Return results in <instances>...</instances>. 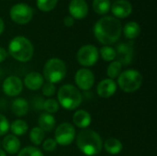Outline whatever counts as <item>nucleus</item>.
Wrapping results in <instances>:
<instances>
[{"instance_id":"nucleus-1","label":"nucleus","mask_w":157,"mask_h":156,"mask_svg":"<svg viewBox=\"0 0 157 156\" xmlns=\"http://www.w3.org/2000/svg\"><path fill=\"white\" fill-rule=\"evenodd\" d=\"M121 21L111 16L100 18L94 26V34L96 39L105 46L111 45L119 40L121 34Z\"/></svg>"},{"instance_id":"nucleus-2","label":"nucleus","mask_w":157,"mask_h":156,"mask_svg":"<svg viewBox=\"0 0 157 156\" xmlns=\"http://www.w3.org/2000/svg\"><path fill=\"white\" fill-rule=\"evenodd\" d=\"M76 145L85 155L96 156L103 148V141L95 131L85 129L77 134Z\"/></svg>"},{"instance_id":"nucleus-3","label":"nucleus","mask_w":157,"mask_h":156,"mask_svg":"<svg viewBox=\"0 0 157 156\" xmlns=\"http://www.w3.org/2000/svg\"><path fill=\"white\" fill-rule=\"evenodd\" d=\"M8 52L15 60L26 63L30 61L33 57L34 48L29 40L23 36H17L9 42Z\"/></svg>"},{"instance_id":"nucleus-4","label":"nucleus","mask_w":157,"mask_h":156,"mask_svg":"<svg viewBox=\"0 0 157 156\" xmlns=\"http://www.w3.org/2000/svg\"><path fill=\"white\" fill-rule=\"evenodd\" d=\"M58 103L68 110L76 109L83 101L80 90L73 85H63L57 93Z\"/></svg>"},{"instance_id":"nucleus-5","label":"nucleus","mask_w":157,"mask_h":156,"mask_svg":"<svg viewBox=\"0 0 157 156\" xmlns=\"http://www.w3.org/2000/svg\"><path fill=\"white\" fill-rule=\"evenodd\" d=\"M66 65L59 58H52L46 62L43 67V78L52 84L60 83L66 75Z\"/></svg>"},{"instance_id":"nucleus-6","label":"nucleus","mask_w":157,"mask_h":156,"mask_svg":"<svg viewBox=\"0 0 157 156\" xmlns=\"http://www.w3.org/2000/svg\"><path fill=\"white\" fill-rule=\"evenodd\" d=\"M143 75L142 74L134 69H128L118 77V86L121 89L126 93H133L140 89L143 85Z\"/></svg>"},{"instance_id":"nucleus-7","label":"nucleus","mask_w":157,"mask_h":156,"mask_svg":"<svg viewBox=\"0 0 157 156\" xmlns=\"http://www.w3.org/2000/svg\"><path fill=\"white\" fill-rule=\"evenodd\" d=\"M75 129L71 123L63 122L60 124L54 132V140L57 144L62 146H67L71 144L75 139Z\"/></svg>"},{"instance_id":"nucleus-8","label":"nucleus","mask_w":157,"mask_h":156,"mask_svg":"<svg viewBox=\"0 0 157 156\" xmlns=\"http://www.w3.org/2000/svg\"><path fill=\"white\" fill-rule=\"evenodd\" d=\"M11 19L20 25L29 23L33 17V9L27 4L19 3L14 5L9 12Z\"/></svg>"},{"instance_id":"nucleus-9","label":"nucleus","mask_w":157,"mask_h":156,"mask_svg":"<svg viewBox=\"0 0 157 156\" xmlns=\"http://www.w3.org/2000/svg\"><path fill=\"white\" fill-rule=\"evenodd\" d=\"M76 59L82 66L90 67L98 60V50L96 46L91 44L82 46L77 51Z\"/></svg>"},{"instance_id":"nucleus-10","label":"nucleus","mask_w":157,"mask_h":156,"mask_svg":"<svg viewBox=\"0 0 157 156\" xmlns=\"http://www.w3.org/2000/svg\"><path fill=\"white\" fill-rule=\"evenodd\" d=\"M75 82L78 89L89 90L95 83V75L93 72L87 68L79 69L75 75Z\"/></svg>"},{"instance_id":"nucleus-11","label":"nucleus","mask_w":157,"mask_h":156,"mask_svg":"<svg viewBox=\"0 0 157 156\" xmlns=\"http://www.w3.org/2000/svg\"><path fill=\"white\" fill-rule=\"evenodd\" d=\"M23 89V82L21 79L15 75H10L6 77L2 85L3 92L8 97L18 96Z\"/></svg>"},{"instance_id":"nucleus-12","label":"nucleus","mask_w":157,"mask_h":156,"mask_svg":"<svg viewBox=\"0 0 157 156\" xmlns=\"http://www.w3.org/2000/svg\"><path fill=\"white\" fill-rule=\"evenodd\" d=\"M116 58L121 65H129L132 62L133 58V46L132 42L121 43L116 48Z\"/></svg>"},{"instance_id":"nucleus-13","label":"nucleus","mask_w":157,"mask_h":156,"mask_svg":"<svg viewBox=\"0 0 157 156\" xmlns=\"http://www.w3.org/2000/svg\"><path fill=\"white\" fill-rule=\"evenodd\" d=\"M68 8L74 19H82L88 13V6L85 0H72Z\"/></svg>"},{"instance_id":"nucleus-14","label":"nucleus","mask_w":157,"mask_h":156,"mask_svg":"<svg viewBox=\"0 0 157 156\" xmlns=\"http://www.w3.org/2000/svg\"><path fill=\"white\" fill-rule=\"evenodd\" d=\"M117 91V84L114 80L107 78L101 80L97 86V93L102 98L111 97Z\"/></svg>"},{"instance_id":"nucleus-15","label":"nucleus","mask_w":157,"mask_h":156,"mask_svg":"<svg viewBox=\"0 0 157 156\" xmlns=\"http://www.w3.org/2000/svg\"><path fill=\"white\" fill-rule=\"evenodd\" d=\"M132 10V4L127 0H117L113 3L111 11L113 15L119 18H124L131 15Z\"/></svg>"},{"instance_id":"nucleus-16","label":"nucleus","mask_w":157,"mask_h":156,"mask_svg":"<svg viewBox=\"0 0 157 156\" xmlns=\"http://www.w3.org/2000/svg\"><path fill=\"white\" fill-rule=\"evenodd\" d=\"M44 84V78L41 74L38 72H31L29 73L24 78V85L25 86L32 91L39 90L42 85Z\"/></svg>"},{"instance_id":"nucleus-17","label":"nucleus","mask_w":157,"mask_h":156,"mask_svg":"<svg viewBox=\"0 0 157 156\" xmlns=\"http://www.w3.org/2000/svg\"><path fill=\"white\" fill-rule=\"evenodd\" d=\"M2 145L6 153L10 154H16L19 152L21 144L17 136L13 134H8L4 138Z\"/></svg>"},{"instance_id":"nucleus-18","label":"nucleus","mask_w":157,"mask_h":156,"mask_svg":"<svg viewBox=\"0 0 157 156\" xmlns=\"http://www.w3.org/2000/svg\"><path fill=\"white\" fill-rule=\"evenodd\" d=\"M73 121H74L75 126H76L77 128L85 130L90 125L92 119H91V115L86 110L80 109V110H77L74 113Z\"/></svg>"},{"instance_id":"nucleus-19","label":"nucleus","mask_w":157,"mask_h":156,"mask_svg":"<svg viewBox=\"0 0 157 156\" xmlns=\"http://www.w3.org/2000/svg\"><path fill=\"white\" fill-rule=\"evenodd\" d=\"M55 118L49 113H41L38 120V127H40L43 131H52L55 127Z\"/></svg>"},{"instance_id":"nucleus-20","label":"nucleus","mask_w":157,"mask_h":156,"mask_svg":"<svg viewBox=\"0 0 157 156\" xmlns=\"http://www.w3.org/2000/svg\"><path fill=\"white\" fill-rule=\"evenodd\" d=\"M29 103L24 98L17 97L11 104V110L17 117L25 116L29 112Z\"/></svg>"},{"instance_id":"nucleus-21","label":"nucleus","mask_w":157,"mask_h":156,"mask_svg":"<svg viewBox=\"0 0 157 156\" xmlns=\"http://www.w3.org/2000/svg\"><path fill=\"white\" fill-rule=\"evenodd\" d=\"M122 143L116 138H109L104 143V149L109 154H118L122 151Z\"/></svg>"},{"instance_id":"nucleus-22","label":"nucleus","mask_w":157,"mask_h":156,"mask_svg":"<svg viewBox=\"0 0 157 156\" xmlns=\"http://www.w3.org/2000/svg\"><path fill=\"white\" fill-rule=\"evenodd\" d=\"M123 32H124V35L127 39L132 40V39L137 38L140 35L141 27L137 22L131 21L125 25V27L123 29Z\"/></svg>"},{"instance_id":"nucleus-23","label":"nucleus","mask_w":157,"mask_h":156,"mask_svg":"<svg viewBox=\"0 0 157 156\" xmlns=\"http://www.w3.org/2000/svg\"><path fill=\"white\" fill-rule=\"evenodd\" d=\"M9 129L12 131L13 135H15V136H22L28 131L29 126H28V123L25 120H16L11 123V125L9 126Z\"/></svg>"},{"instance_id":"nucleus-24","label":"nucleus","mask_w":157,"mask_h":156,"mask_svg":"<svg viewBox=\"0 0 157 156\" xmlns=\"http://www.w3.org/2000/svg\"><path fill=\"white\" fill-rule=\"evenodd\" d=\"M29 140L35 146L40 145L45 140V131L40 127H34L29 132Z\"/></svg>"},{"instance_id":"nucleus-25","label":"nucleus","mask_w":157,"mask_h":156,"mask_svg":"<svg viewBox=\"0 0 157 156\" xmlns=\"http://www.w3.org/2000/svg\"><path fill=\"white\" fill-rule=\"evenodd\" d=\"M121 70H122L121 63L118 61H112L109 63V65L108 66L107 74H108L109 79L114 80L115 78H118L119 75L121 74Z\"/></svg>"},{"instance_id":"nucleus-26","label":"nucleus","mask_w":157,"mask_h":156,"mask_svg":"<svg viewBox=\"0 0 157 156\" xmlns=\"http://www.w3.org/2000/svg\"><path fill=\"white\" fill-rule=\"evenodd\" d=\"M93 8L97 14L104 15L108 13L110 8V1L109 0H94Z\"/></svg>"},{"instance_id":"nucleus-27","label":"nucleus","mask_w":157,"mask_h":156,"mask_svg":"<svg viewBox=\"0 0 157 156\" xmlns=\"http://www.w3.org/2000/svg\"><path fill=\"white\" fill-rule=\"evenodd\" d=\"M60 108V105L57 100L53 98H48L47 100H44L43 102V107L42 109L49 114H54L56 113Z\"/></svg>"},{"instance_id":"nucleus-28","label":"nucleus","mask_w":157,"mask_h":156,"mask_svg":"<svg viewBox=\"0 0 157 156\" xmlns=\"http://www.w3.org/2000/svg\"><path fill=\"white\" fill-rule=\"evenodd\" d=\"M99 52L105 62H112L116 59V51L110 46H103Z\"/></svg>"},{"instance_id":"nucleus-29","label":"nucleus","mask_w":157,"mask_h":156,"mask_svg":"<svg viewBox=\"0 0 157 156\" xmlns=\"http://www.w3.org/2000/svg\"><path fill=\"white\" fill-rule=\"evenodd\" d=\"M57 2L58 0H37V6L40 10L48 12L56 6Z\"/></svg>"},{"instance_id":"nucleus-30","label":"nucleus","mask_w":157,"mask_h":156,"mask_svg":"<svg viewBox=\"0 0 157 156\" xmlns=\"http://www.w3.org/2000/svg\"><path fill=\"white\" fill-rule=\"evenodd\" d=\"M17 156H44L42 152L34 146H27L18 152Z\"/></svg>"},{"instance_id":"nucleus-31","label":"nucleus","mask_w":157,"mask_h":156,"mask_svg":"<svg viewBox=\"0 0 157 156\" xmlns=\"http://www.w3.org/2000/svg\"><path fill=\"white\" fill-rule=\"evenodd\" d=\"M42 94L45 96V97H52L55 92H56V87L54 86V84H52V83H49V82H46L45 84L42 85Z\"/></svg>"},{"instance_id":"nucleus-32","label":"nucleus","mask_w":157,"mask_h":156,"mask_svg":"<svg viewBox=\"0 0 157 156\" xmlns=\"http://www.w3.org/2000/svg\"><path fill=\"white\" fill-rule=\"evenodd\" d=\"M9 122L6 116L0 113V136L5 135L9 131Z\"/></svg>"},{"instance_id":"nucleus-33","label":"nucleus","mask_w":157,"mask_h":156,"mask_svg":"<svg viewBox=\"0 0 157 156\" xmlns=\"http://www.w3.org/2000/svg\"><path fill=\"white\" fill-rule=\"evenodd\" d=\"M42 147L45 151L47 152H52L56 149L57 147V143L55 142L54 139H52V138H48L46 140L43 141L42 143Z\"/></svg>"},{"instance_id":"nucleus-34","label":"nucleus","mask_w":157,"mask_h":156,"mask_svg":"<svg viewBox=\"0 0 157 156\" xmlns=\"http://www.w3.org/2000/svg\"><path fill=\"white\" fill-rule=\"evenodd\" d=\"M43 102H44V100H43L41 97H36V98L33 100V103H34L33 105H34V107H35L36 108H38V109H42Z\"/></svg>"},{"instance_id":"nucleus-35","label":"nucleus","mask_w":157,"mask_h":156,"mask_svg":"<svg viewBox=\"0 0 157 156\" xmlns=\"http://www.w3.org/2000/svg\"><path fill=\"white\" fill-rule=\"evenodd\" d=\"M63 23L66 27H72L75 24V19L71 16H67L63 19Z\"/></svg>"},{"instance_id":"nucleus-36","label":"nucleus","mask_w":157,"mask_h":156,"mask_svg":"<svg viewBox=\"0 0 157 156\" xmlns=\"http://www.w3.org/2000/svg\"><path fill=\"white\" fill-rule=\"evenodd\" d=\"M6 57H7V52H6V51L4 48L0 47V63H1L2 62H4V61L6 59Z\"/></svg>"},{"instance_id":"nucleus-37","label":"nucleus","mask_w":157,"mask_h":156,"mask_svg":"<svg viewBox=\"0 0 157 156\" xmlns=\"http://www.w3.org/2000/svg\"><path fill=\"white\" fill-rule=\"evenodd\" d=\"M4 29H5V24H4V21H3V19L0 17V35L3 33Z\"/></svg>"},{"instance_id":"nucleus-38","label":"nucleus","mask_w":157,"mask_h":156,"mask_svg":"<svg viewBox=\"0 0 157 156\" xmlns=\"http://www.w3.org/2000/svg\"><path fill=\"white\" fill-rule=\"evenodd\" d=\"M0 156H6V154L4 150H1L0 149Z\"/></svg>"}]
</instances>
